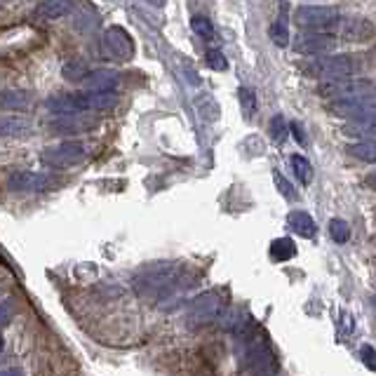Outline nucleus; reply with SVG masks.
I'll list each match as a JSON object with an SVG mask.
<instances>
[{"label":"nucleus","instance_id":"1","mask_svg":"<svg viewBox=\"0 0 376 376\" xmlns=\"http://www.w3.org/2000/svg\"><path fill=\"white\" fill-rule=\"evenodd\" d=\"M118 103V94L111 92H73V94H54L45 101L47 111L52 113H85V111H108Z\"/></svg>","mask_w":376,"mask_h":376},{"label":"nucleus","instance_id":"16","mask_svg":"<svg viewBox=\"0 0 376 376\" xmlns=\"http://www.w3.org/2000/svg\"><path fill=\"white\" fill-rule=\"evenodd\" d=\"M73 7H76V0H43V3L36 7V17L52 21L59 17H66Z\"/></svg>","mask_w":376,"mask_h":376},{"label":"nucleus","instance_id":"29","mask_svg":"<svg viewBox=\"0 0 376 376\" xmlns=\"http://www.w3.org/2000/svg\"><path fill=\"white\" fill-rule=\"evenodd\" d=\"M240 103H243L245 118H254V113H257V99H254V92L252 90H247V87H243V90H240Z\"/></svg>","mask_w":376,"mask_h":376},{"label":"nucleus","instance_id":"17","mask_svg":"<svg viewBox=\"0 0 376 376\" xmlns=\"http://www.w3.org/2000/svg\"><path fill=\"white\" fill-rule=\"evenodd\" d=\"M287 223H290V228L294 230L297 235L301 238H313L317 233V226L313 217H310L308 212L297 210V212H290V217H287Z\"/></svg>","mask_w":376,"mask_h":376},{"label":"nucleus","instance_id":"12","mask_svg":"<svg viewBox=\"0 0 376 376\" xmlns=\"http://www.w3.org/2000/svg\"><path fill=\"white\" fill-rule=\"evenodd\" d=\"M337 40L330 34H301L294 40V52L308 54V57H317V54H327L334 50Z\"/></svg>","mask_w":376,"mask_h":376},{"label":"nucleus","instance_id":"30","mask_svg":"<svg viewBox=\"0 0 376 376\" xmlns=\"http://www.w3.org/2000/svg\"><path fill=\"white\" fill-rule=\"evenodd\" d=\"M273 179H275V186H278V190H280V193H283L287 200H297V193H294V188H292V183L290 181H287L285 177H283V174H280L278 170L273 172Z\"/></svg>","mask_w":376,"mask_h":376},{"label":"nucleus","instance_id":"6","mask_svg":"<svg viewBox=\"0 0 376 376\" xmlns=\"http://www.w3.org/2000/svg\"><path fill=\"white\" fill-rule=\"evenodd\" d=\"M223 313V299L219 292H203L200 297L193 299L188 308V327L190 330H198V327H205L210 322H217Z\"/></svg>","mask_w":376,"mask_h":376},{"label":"nucleus","instance_id":"33","mask_svg":"<svg viewBox=\"0 0 376 376\" xmlns=\"http://www.w3.org/2000/svg\"><path fill=\"white\" fill-rule=\"evenodd\" d=\"M290 130H292V134H294V139H297L299 143H306L308 139H306V130L301 127V123H292L290 125Z\"/></svg>","mask_w":376,"mask_h":376},{"label":"nucleus","instance_id":"25","mask_svg":"<svg viewBox=\"0 0 376 376\" xmlns=\"http://www.w3.org/2000/svg\"><path fill=\"white\" fill-rule=\"evenodd\" d=\"M292 170L301 183H308L310 177H313V167H310L308 158H303V156H292Z\"/></svg>","mask_w":376,"mask_h":376},{"label":"nucleus","instance_id":"4","mask_svg":"<svg viewBox=\"0 0 376 376\" xmlns=\"http://www.w3.org/2000/svg\"><path fill=\"white\" fill-rule=\"evenodd\" d=\"M85 158H87L85 143L63 141V143H54V146H47L43 153H40V163L52 167V170H66V167L83 163Z\"/></svg>","mask_w":376,"mask_h":376},{"label":"nucleus","instance_id":"13","mask_svg":"<svg viewBox=\"0 0 376 376\" xmlns=\"http://www.w3.org/2000/svg\"><path fill=\"white\" fill-rule=\"evenodd\" d=\"M83 83L87 90H97V92H111L120 85V73L111 68H99V71H87V76L83 78Z\"/></svg>","mask_w":376,"mask_h":376},{"label":"nucleus","instance_id":"28","mask_svg":"<svg viewBox=\"0 0 376 376\" xmlns=\"http://www.w3.org/2000/svg\"><path fill=\"white\" fill-rule=\"evenodd\" d=\"M205 63L210 66L212 71H226L228 68V59L223 57V52L221 50H207V54H205Z\"/></svg>","mask_w":376,"mask_h":376},{"label":"nucleus","instance_id":"26","mask_svg":"<svg viewBox=\"0 0 376 376\" xmlns=\"http://www.w3.org/2000/svg\"><path fill=\"white\" fill-rule=\"evenodd\" d=\"M330 235H332L334 243H339V245L348 243V240H350V228H348V223L343 221V219H332V221H330Z\"/></svg>","mask_w":376,"mask_h":376},{"label":"nucleus","instance_id":"20","mask_svg":"<svg viewBox=\"0 0 376 376\" xmlns=\"http://www.w3.org/2000/svg\"><path fill=\"white\" fill-rule=\"evenodd\" d=\"M343 137L350 139H374V120H353L350 125L343 127Z\"/></svg>","mask_w":376,"mask_h":376},{"label":"nucleus","instance_id":"10","mask_svg":"<svg viewBox=\"0 0 376 376\" xmlns=\"http://www.w3.org/2000/svg\"><path fill=\"white\" fill-rule=\"evenodd\" d=\"M174 278H177V268H172L170 263H165V266H156V268L146 270L143 275H139L137 290L141 294H156L160 290H167V287L174 283Z\"/></svg>","mask_w":376,"mask_h":376},{"label":"nucleus","instance_id":"21","mask_svg":"<svg viewBox=\"0 0 376 376\" xmlns=\"http://www.w3.org/2000/svg\"><path fill=\"white\" fill-rule=\"evenodd\" d=\"M31 106V97L24 92H3L0 94V108H29Z\"/></svg>","mask_w":376,"mask_h":376},{"label":"nucleus","instance_id":"18","mask_svg":"<svg viewBox=\"0 0 376 376\" xmlns=\"http://www.w3.org/2000/svg\"><path fill=\"white\" fill-rule=\"evenodd\" d=\"M270 40H273L278 47L290 45V29H287V3L285 0H283V5H280L278 19L273 21V26H270Z\"/></svg>","mask_w":376,"mask_h":376},{"label":"nucleus","instance_id":"31","mask_svg":"<svg viewBox=\"0 0 376 376\" xmlns=\"http://www.w3.org/2000/svg\"><path fill=\"white\" fill-rule=\"evenodd\" d=\"M14 317V306L10 301H0V327L10 325Z\"/></svg>","mask_w":376,"mask_h":376},{"label":"nucleus","instance_id":"36","mask_svg":"<svg viewBox=\"0 0 376 376\" xmlns=\"http://www.w3.org/2000/svg\"><path fill=\"white\" fill-rule=\"evenodd\" d=\"M0 3H5V0H0Z\"/></svg>","mask_w":376,"mask_h":376},{"label":"nucleus","instance_id":"23","mask_svg":"<svg viewBox=\"0 0 376 376\" xmlns=\"http://www.w3.org/2000/svg\"><path fill=\"white\" fill-rule=\"evenodd\" d=\"M348 153L357 158V160H365V163H374L376 160V146L374 141H360V143H353V146L348 148Z\"/></svg>","mask_w":376,"mask_h":376},{"label":"nucleus","instance_id":"7","mask_svg":"<svg viewBox=\"0 0 376 376\" xmlns=\"http://www.w3.org/2000/svg\"><path fill=\"white\" fill-rule=\"evenodd\" d=\"M322 59H315L313 63L308 66V71L313 73L315 78H322V80H339V78H348L353 76L357 71V63L355 57L350 54H320Z\"/></svg>","mask_w":376,"mask_h":376},{"label":"nucleus","instance_id":"14","mask_svg":"<svg viewBox=\"0 0 376 376\" xmlns=\"http://www.w3.org/2000/svg\"><path fill=\"white\" fill-rule=\"evenodd\" d=\"M97 125L94 118H85V116H76V113H57V118L52 120V127L59 132H87Z\"/></svg>","mask_w":376,"mask_h":376},{"label":"nucleus","instance_id":"34","mask_svg":"<svg viewBox=\"0 0 376 376\" xmlns=\"http://www.w3.org/2000/svg\"><path fill=\"white\" fill-rule=\"evenodd\" d=\"M146 3L156 5V7H163V5H165V0H146Z\"/></svg>","mask_w":376,"mask_h":376},{"label":"nucleus","instance_id":"8","mask_svg":"<svg viewBox=\"0 0 376 376\" xmlns=\"http://www.w3.org/2000/svg\"><path fill=\"white\" fill-rule=\"evenodd\" d=\"M59 186V179L50 177V174L40 172H29V170H17L7 177V188L12 193H47Z\"/></svg>","mask_w":376,"mask_h":376},{"label":"nucleus","instance_id":"9","mask_svg":"<svg viewBox=\"0 0 376 376\" xmlns=\"http://www.w3.org/2000/svg\"><path fill=\"white\" fill-rule=\"evenodd\" d=\"M103 54L113 61H130L134 57V40L123 26H111L103 34Z\"/></svg>","mask_w":376,"mask_h":376},{"label":"nucleus","instance_id":"35","mask_svg":"<svg viewBox=\"0 0 376 376\" xmlns=\"http://www.w3.org/2000/svg\"><path fill=\"white\" fill-rule=\"evenodd\" d=\"M3 346H5V339H3V334H0V353H3Z\"/></svg>","mask_w":376,"mask_h":376},{"label":"nucleus","instance_id":"32","mask_svg":"<svg viewBox=\"0 0 376 376\" xmlns=\"http://www.w3.org/2000/svg\"><path fill=\"white\" fill-rule=\"evenodd\" d=\"M360 355H362V362L367 365V370H376V365H374V348L372 346H362L360 348Z\"/></svg>","mask_w":376,"mask_h":376},{"label":"nucleus","instance_id":"5","mask_svg":"<svg viewBox=\"0 0 376 376\" xmlns=\"http://www.w3.org/2000/svg\"><path fill=\"white\" fill-rule=\"evenodd\" d=\"M341 12L332 5H301L294 12V21L301 29L310 31H330L339 24Z\"/></svg>","mask_w":376,"mask_h":376},{"label":"nucleus","instance_id":"15","mask_svg":"<svg viewBox=\"0 0 376 376\" xmlns=\"http://www.w3.org/2000/svg\"><path fill=\"white\" fill-rule=\"evenodd\" d=\"M31 132H34V123L26 116L0 118V137H29Z\"/></svg>","mask_w":376,"mask_h":376},{"label":"nucleus","instance_id":"27","mask_svg":"<svg viewBox=\"0 0 376 376\" xmlns=\"http://www.w3.org/2000/svg\"><path fill=\"white\" fill-rule=\"evenodd\" d=\"M268 130H270V139H273L275 143L285 141L287 139V123H285V116H273L268 123Z\"/></svg>","mask_w":376,"mask_h":376},{"label":"nucleus","instance_id":"24","mask_svg":"<svg viewBox=\"0 0 376 376\" xmlns=\"http://www.w3.org/2000/svg\"><path fill=\"white\" fill-rule=\"evenodd\" d=\"M190 29H193V34L200 36L203 40H212L214 38V26L212 21L203 17V14H195V17H190Z\"/></svg>","mask_w":376,"mask_h":376},{"label":"nucleus","instance_id":"22","mask_svg":"<svg viewBox=\"0 0 376 376\" xmlns=\"http://www.w3.org/2000/svg\"><path fill=\"white\" fill-rule=\"evenodd\" d=\"M87 63H83V61H78V59H71V61H66L61 66V76L66 78V80H71V83H83V78L87 76Z\"/></svg>","mask_w":376,"mask_h":376},{"label":"nucleus","instance_id":"19","mask_svg":"<svg viewBox=\"0 0 376 376\" xmlns=\"http://www.w3.org/2000/svg\"><path fill=\"white\" fill-rule=\"evenodd\" d=\"M270 257L273 261H290L297 257V245H294L292 238H275L273 243H270Z\"/></svg>","mask_w":376,"mask_h":376},{"label":"nucleus","instance_id":"2","mask_svg":"<svg viewBox=\"0 0 376 376\" xmlns=\"http://www.w3.org/2000/svg\"><path fill=\"white\" fill-rule=\"evenodd\" d=\"M245 343V350L240 355V362H243V372L250 374H273L278 372V362L275 355L270 353L268 341L263 339V334H245L240 337Z\"/></svg>","mask_w":376,"mask_h":376},{"label":"nucleus","instance_id":"11","mask_svg":"<svg viewBox=\"0 0 376 376\" xmlns=\"http://www.w3.org/2000/svg\"><path fill=\"white\" fill-rule=\"evenodd\" d=\"M332 111L339 113L341 118H350V120H374V97L334 101Z\"/></svg>","mask_w":376,"mask_h":376},{"label":"nucleus","instance_id":"3","mask_svg":"<svg viewBox=\"0 0 376 376\" xmlns=\"http://www.w3.org/2000/svg\"><path fill=\"white\" fill-rule=\"evenodd\" d=\"M320 94L334 101L374 97V83L367 78H350V76L339 78V80H327V83L320 87Z\"/></svg>","mask_w":376,"mask_h":376}]
</instances>
